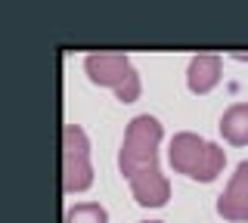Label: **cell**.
I'll return each instance as SVG.
<instances>
[{
	"mask_svg": "<svg viewBox=\"0 0 248 223\" xmlns=\"http://www.w3.org/2000/svg\"><path fill=\"white\" fill-rule=\"evenodd\" d=\"M84 72L96 87H108L121 103H137L140 99L143 84H140V74L134 72V65L124 53H115V50L87 53L84 56Z\"/></svg>",
	"mask_w": 248,
	"mask_h": 223,
	"instance_id": "obj_3",
	"label": "cell"
},
{
	"mask_svg": "<svg viewBox=\"0 0 248 223\" xmlns=\"http://www.w3.org/2000/svg\"><path fill=\"white\" fill-rule=\"evenodd\" d=\"M130 195L143 208H161L170 202V183L161 174V167H152V171H143L130 180Z\"/></svg>",
	"mask_w": 248,
	"mask_h": 223,
	"instance_id": "obj_6",
	"label": "cell"
},
{
	"mask_svg": "<svg viewBox=\"0 0 248 223\" xmlns=\"http://www.w3.org/2000/svg\"><path fill=\"white\" fill-rule=\"evenodd\" d=\"M65 223H108V214H106V208L96 205V202H81V205L68 208Z\"/></svg>",
	"mask_w": 248,
	"mask_h": 223,
	"instance_id": "obj_9",
	"label": "cell"
},
{
	"mask_svg": "<svg viewBox=\"0 0 248 223\" xmlns=\"http://www.w3.org/2000/svg\"><path fill=\"white\" fill-rule=\"evenodd\" d=\"M165 136L158 118L152 115H137L127 127H124V140L118 152V167L127 180H134L137 174L158 167V143Z\"/></svg>",
	"mask_w": 248,
	"mask_h": 223,
	"instance_id": "obj_2",
	"label": "cell"
},
{
	"mask_svg": "<svg viewBox=\"0 0 248 223\" xmlns=\"http://www.w3.org/2000/svg\"><path fill=\"white\" fill-rule=\"evenodd\" d=\"M220 74H223V62L217 53H196L186 65V84L196 96L211 93L217 81H220Z\"/></svg>",
	"mask_w": 248,
	"mask_h": 223,
	"instance_id": "obj_7",
	"label": "cell"
},
{
	"mask_svg": "<svg viewBox=\"0 0 248 223\" xmlns=\"http://www.w3.org/2000/svg\"><path fill=\"white\" fill-rule=\"evenodd\" d=\"M93 183V164H90V140L84 127L65 124L62 127V189L65 192H84Z\"/></svg>",
	"mask_w": 248,
	"mask_h": 223,
	"instance_id": "obj_4",
	"label": "cell"
},
{
	"mask_svg": "<svg viewBox=\"0 0 248 223\" xmlns=\"http://www.w3.org/2000/svg\"><path fill=\"white\" fill-rule=\"evenodd\" d=\"M220 136L230 146H248V103H232L220 115Z\"/></svg>",
	"mask_w": 248,
	"mask_h": 223,
	"instance_id": "obj_8",
	"label": "cell"
},
{
	"mask_svg": "<svg viewBox=\"0 0 248 223\" xmlns=\"http://www.w3.org/2000/svg\"><path fill=\"white\" fill-rule=\"evenodd\" d=\"M168 164L170 171L192 177L199 183H211L220 177L223 164H227V155L223 149L211 140H202L192 130H180V134L170 136V149H168Z\"/></svg>",
	"mask_w": 248,
	"mask_h": 223,
	"instance_id": "obj_1",
	"label": "cell"
},
{
	"mask_svg": "<svg viewBox=\"0 0 248 223\" xmlns=\"http://www.w3.org/2000/svg\"><path fill=\"white\" fill-rule=\"evenodd\" d=\"M143 223H161V220H143Z\"/></svg>",
	"mask_w": 248,
	"mask_h": 223,
	"instance_id": "obj_10",
	"label": "cell"
},
{
	"mask_svg": "<svg viewBox=\"0 0 248 223\" xmlns=\"http://www.w3.org/2000/svg\"><path fill=\"white\" fill-rule=\"evenodd\" d=\"M217 214L230 223H248V161L232 171L227 189L217 198Z\"/></svg>",
	"mask_w": 248,
	"mask_h": 223,
	"instance_id": "obj_5",
	"label": "cell"
}]
</instances>
